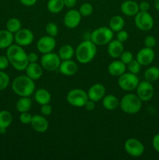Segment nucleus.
I'll list each match as a JSON object with an SVG mask.
<instances>
[{"label":"nucleus","mask_w":159,"mask_h":160,"mask_svg":"<svg viewBox=\"0 0 159 160\" xmlns=\"http://www.w3.org/2000/svg\"><path fill=\"white\" fill-rule=\"evenodd\" d=\"M127 69L129 70V72L134 73V74H138L141 70V64L137 60V59H132L130 62L127 64Z\"/></svg>","instance_id":"nucleus-34"},{"label":"nucleus","mask_w":159,"mask_h":160,"mask_svg":"<svg viewBox=\"0 0 159 160\" xmlns=\"http://www.w3.org/2000/svg\"><path fill=\"white\" fill-rule=\"evenodd\" d=\"M6 56L9 59V63L18 71H23L26 70L29 64L27 59V53L20 45H12L7 48Z\"/></svg>","instance_id":"nucleus-1"},{"label":"nucleus","mask_w":159,"mask_h":160,"mask_svg":"<svg viewBox=\"0 0 159 160\" xmlns=\"http://www.w3.org/2000/svg\"><path fill=\"white\" fill-rule=\"evenodd\" d=\"M45 31L48 35L55 38L59 34V28L55 23L50 22V23H47V25L45 26Z\"/></svg>","instance_id":"nucleus-35"},{"label":"nucleus","mask_w":159,"mask_h":160,"mask_svg":"<svg viewBox=\"0 0 159 160\" xmlns=\"http://www.w3.org/2000/svg\"><path fill=\"white\" fill-rule=\"evenodd\" d=\"M154 6L157 11H159V0H154Z\"/></svg>","instance_id":"nucleus-49"},{"label":"nucleus","mask_w":159,"mask_h":160,"mask_svg":"<svg viewBox=\"0 0 159 160\" xmlns=\"http://www.w3.org/2000/svg\"><path fill=\"white\" fill-rule=\"evenodd\" d=\"M97 54V45L90 40H86L78 45L75 50V56L79 62L87 64L94 59Z\"/></svg>","instance_id":"nucleus-3"},{"label":"nucleus","mask_w":159,"mask_h":160,"mask_svg":"<svg viewBox=\"0 0 159 160\" xmlns=\"http://www.w3.org/2000/svg\"><path fill=\"white\" fill-rule=\"evenodd\" d=\"M119 100L113 95H104L102 98V106L107 110H115L119 106Z\"/></svg>","instance_id":"nucleus-25"},{"label":"nucleus","mask_w":159,"mask_h":160,"mask_svg":"<svg viewBox=\"0 0 159 160\" xmlns=\"http://www.w3.org/2000/svg\"><path fill=\"white\" fill-rule=\"evenodd\" d=\"M14 41V35L8 30L0 31V48H8L12 45Z\"/></svg>","instance_id":"nucleus-24"},{"label":"nucleus","mask_w":159,"mask_h":160,"mask_svg":"<svg viewBox=\"0 0 159 160\" xmlns=\"http://www.w3.org/2000/svg\"><path fill=\"white\" fill-rule=\"evenodd\" d=\"M139 83L140 81H139V78L137 74H134L130 72L129 73L125 72L123 74L118 77V86L120 87V88L126 92H132V91L136 90Z\"/></svg>","instance_id":"nucleus-7"},{"label":"nucleus","mask_w":159,"mask_h":160,"mask_svg":"<svg viewBox=\"0 0 159 160\" xmlns=\"http://www.w3.org/2000/svg\"><path fill=\"white\" fill-rule=\"evenodd\" d=\"M65 7L73 8L76 6V0H63Z\"/></svg>","instance_id":"nucleus-47"},{"label":"nucleus","mask_w":159,"mask_h":160,"mask_svg":"<svg viewBox=\"0 0 159 160\" xmlns=\"http://www.w3.org/2000/svg\"><path fill=\"white\" fill-rule=\"evenodd\" d=\"M84 107L86 108V109H87V110L93 111L94 109H95V102L88 99V101L87 102V103L85 104Z\"/></svg>","instance_id":"nucleus-45"},{"label":"nucleus","mask_w":159,"mask_h":160,"mask_svg":"<svg viewBox=\"0 0 159 160\" xmlns=\"http://www.w3.org/2000/svg\"><path fill=\"white\" fill-rule=\"evenodd\" d=\"M123 52H124L123 43L120 42L117 39L116 40H113L112 39L108 44V55L112 58H114V59L119 58Z\"/></svg>","instance_id":"nucleus-20"},{"label":"nucleus","mask_w":159,"mask_h":160,"mask_svg":"<svg viewBox=\"0 0 159 160\" xmlns=\"http://www.w3.org/2000/svg\"><path fill=\"white\" fill-rule=\"evenodd\" d=\"M32 117L33 116L31 115L29 112H20V123L25 125L31 124V120H32Z\"/></svg>","instance_id":"nucleus-37"},{"label":"nucleus","mask_w":159,"mask_h":160,"mask_svg":"<svg viewBox=\"0 0 159 160\" xmlns=\"http://www.w3.org/2000/svg\"><path fill=\"white\" fill-rule=\"evenodd\" d=\"M113 31L109 27L96 28L90 34V41L96 45H108L113 39Z\"/></svg>","instance_id":"nucleus-5"},{"label":"nucleus","mask_w":159,"mask_h":160,"mask_svg":"<svg viewBox=\"0 0 159 160\" xmlns=\"http://www.w3.org/2000/svg\"><path fill=\"white\" fill-rule=\"evenodd\" d=\"M65 7L63 0H48L47 9L51 13H59Z\"/></svg>","instance_id":"nucleus-29"},{"label":"nucleus","mask_w":159,"mask_h":160,"mask_svg":"<svg viewBox=\"0 0 159 160\" xmlns=\"http://www.w3.org/2000/svg\"><path fill=\"white\" fill-rule=\"evenodd\" d=\"M40 110L42 116L48 117V116L51 115V112H52V107H51V106L49 103H48V104L41 105V106Z\"/></svg>","instance_id":"nucleus-39"},{"label":"nucleus","mask_w":159,"mask_h":160,"mask_svg":"<svg viewBox=\"0 0 159 160\" xmlns=\"http://www.w3.org/2000/svg\"><path fill=\"white\" fill-rule=\"evenodd\" d=\"M58 55L62 61L69 60V59H72V58L75 55V50L72 45H64L59 49Z\"/></svg>","instance_id":"nucleus-27"},{"label":"nucleus","mask_w":159,"mask_h":160,"mask_svg":"<svg viewBox=\"0 0 159 160\" xmlns=\"http://www.w3.org/2000/svg\"><path fill=\"white\" fill-rule=\"evenodd\" d=\"M154 58L155 53L153 48L145 47L137 52L136 59L141 64V66H148L154 61Z\"/></svg>","instance_id":"nucleus-15"},{"label":"nucleus","mask_w":159,"mask_h":160,"mask_svg":"<svg viewBox=\"0 0 159 160\" xmlns=\"http://www.w3.org/2000/svg\"><path fill=\"white\" fill-rule=\"evenodd\" d=\"M31 125L34 131L37 133H45L48 131L49 123L45 116L42 115H34L32 117Z\"/></svg>","instance_id":"nucleus-17"},{"label":"nucleus","mask_w":159,"mask_h":160,"mask_svg":"<svg viewBox=\"0 0 159 160\" xmlns=\"http://www.w3.org/2000/svg\"><path fill=\"white\" fill-rule=\"evenodd\" d=\"M120 9L122 13L127 17H135L140 12L139 4L132 0H126L123 2L120 6Z\"/></svg>","instance_id":"nucleus-18"},{"label":"nucleus","mask_w":159,"mask_h":160,"mask_svg":"<svg viewBox=\"0 0 159 160\" xmlns=\"http://www.w3.org/2000/svg\"><path fill=\"white\" fill-rule=\"evenodd\" d=\"M32 107V101L29 97H20L16 102V108L20 112H29Z\"/></svg>","instance_id":"nucleus-26"},{"label":"nucleus","mask_w":159,"mask_h":160,"mask_svg":"<svg viewBox=\"0 0 159 160\" xmlns=\"http://www.w3.org/2000/svg\"><path fill=\"white\" fill-rule=\"evenodd\" d=\"M12 89L20 97H30L35 92V83L27 75H20L12 81Z\"/></svg>","instance_id":"nucleus-2"},{"label":"nucleus","mask_w":159,"mask_h":160,"mask_svg":"<svg viewBox=\"0 0 159 160\" xmlns=\"http://www.w3.org/2000/svg\"><path fill=\"white\" fill-rule=\"evenodd\" d=\"M93 6L90 3L84 2L80 7L79 12L82 17H89L93 13Z\"/></svg>","instance_id":"nucleus-33"},{"label":"nucleus","mask_w":159,"mask_h":160,"mask_svg":"<svg viewBox=\"0 0 159 160\" xmlns=\"http://www.w3.org/2000/svg\"><path fill=\"white\" fill-rule=\"evenodd\" d=\"M61 59L59 55L55 52H48L42 55L41 58V65L42 68L48 71H55L59 70Z\"/></svg>","instance_id":"nucleus-9"},{"label":"nucleus","mask_w":159,"mask_h":160,"mask_svg":"<svg viewBox=\"0 0 159 160\" xmlns=\"http://www.w3.org/2000/svg\"><path fill=\"white\" fill-rule=\"evenodd\" d=\"M9 61L7 56H0V70H6L9 67Z\"/></svg>","instance_id":"nucleus-42"},{"label":"nucleus","mask_w":159,"mask_h":160,"mask_svg":"<svg viewBox=\"0 0 159 160\" xmlns=\"http://www.w3.org/2000/svg\"><path fill=\"white\" fill-rule=\"evenodd\" d=\"M82 16L80 13L79 10L70 9L67 11L63 18L64 25L69 29L76 28L80 23Z\"/></svg>","instance_id":"nucleus-14"},{"label":"nucleus","mask_w":159,"mask_h":160,"mask_svg":"<svg viewBox=\"0 0 159 160\" xmlns=\"http://www.w3.org/2000/svg\"><path fill=\"white\" fill-rule=\"evenodd\" d=\"M59 70L62 74L65 76H73L77 72L78 66L72 59L62 60L59 67Z\"/></svg>","instance_id":"nucleus-19"},{"label":"nucleus","mask_w":159,"mask_h":160,"mask_svg":"<svg viewBox=\"0 0 159 160\" xmlns=\"http://www.w3.org/2000/svg\"><path fill=\"white\" fill-rule=\"evenodd\" d=\"M124 148L129 156L134 158L140 157L144 152V145L137 138H129L125 142Z\"/></svg>","instance_id":"nucleus-8"},{"label":"nucleus","mask_w":159,"mask_h":160,"mask_svg":"<svg viewBox=\"0 0 159 160\" xmlns=\"http://www.w3.org/2000/svg\"><path fill=\"white\" fill-rule=\"evenodd\" d=\"M22 23L19 19L17 18H11L6 23V30L13 33L17 32L20 29H21Z\"/></svg>","instance_id":"nucleus-32"},{"label":"nucleus","mask_w":159,"mask_h":160,"mask_svg":"<svg viewBox=\"0 0 159 160\" xmlns=\"http://www.w3.org/2000/svg\"><path fill=\"white\" fill-rule=\"evenodd\" d=\"M152 145L156 152H159V134H155L152 139Z\"/></svg>","instance_id":"nucleus-43"},{"label":"nucleus","mask_w":159,"mask_h":160,"mask_svg":"<svg viewBox=\"0 0 159 160\" xmlns=\"http://www.w3.org/2000/svg\"><path fill=\"white\" fill-rule=\"evenodd\" d=\"M34 99L39 105H45L50 103L51 95L48 90L45 88H39L34 92Z\"/></svg>","instance_id":"nucleus-23"},{"label":"nucleus","mask_w":159,"mask_h":160,"mask_svg":"<svg viewBox=\"0 0 159 160\" xmlns=\"http://www.w3.org/2000/svg\"><path fill=\"white\" fill-rule=\"evenodd\" d=\"M12 122V115L7 110L0 111V128H8Z\"/></svg>","instance_id":"nucleus-30"},{"label":"nucleus","mask_w":159,"mask_h":160,"mask_svg":"<svg viewBox=\"0 0 159 160\" xmlns=\"http://www.w3.org/2000/svg\"><path fill=\"white\" fill-rule=\"evenodd\" d=\"M129 38V34L125 30H121V31L117 32V40L119 41L122 43H124Z\"/></svg>","instance_id":"nucleus-41"},{"label":"nucleus","mask_w":159,"mask_h":160,"mask_svg":"<svg viewBox=\"0 0 159 160\" xmlns=\"http://www.w3.org/2000/svg\"><path fill=\"white\" fill-rule=\"evenodd\" d=\"M137 95L141 99L142 102H148L154 97V88L151 82L143 81L139 83L136 88Z\"/></svg>","instance_id":"nucleus-11"},{"label":"nucleus","mask_w":159,"mask_h":160,"mask_svg":"<svg viewBox=\"0 0 159 160\" xmlns=\"http://www.w3.org/2000/svg\"><path fill=\"white\" fill-rule=\"evenodd\" d=\"M119 59H120V60L122 61V62H124L126 65H127L129 62H130L133 59V55H132V53L131 52L124 51L121 54Z\"/></svg>","instance_id":"nucleus-38"},{"label":"nucleus","mask_w":159,"mask_h":160,"mask_svg":"<svg viewBox=\"0 0 159 160\" xmlns=\"http://www.w3.org/2000/svg\"><path fill=\"white\" fill-rule=\"evenodd\" d=\"M37 0H20V2L26 6H33L36 4Z\"/></svg>","instance_id":"nucleus-48"},{"label":"nucleus","mask_w":159,"mask_h":160,"mask_svg":"<svg viewBox=\"0 0 159 160\" xmlns=\"http://www.w3.org/2000/svg\"><path fill=\"white\" fill-rule=\"evenodd\" d=\"M10 79L6 73L0 70V91H3L9 86Z\"/></svg>","instance_id":"nucleus-36"},{"label":"nucleus","mask_w":159,"mask_h":160,"mask_svg":"<svg viewBox=\"0 0 159 160\" xmlns=\"http://www.w3.org/2000/svg\"><path fill=\"white\" fill-rule=\"evenodd\" d=\"M34 36L31 31L27 28H21L14 34V41L20 46H28L34 42Z\"/></svg>","instance_id":"nucleus-12"},{"label":"nucleus","mask_w":159,"mask_h":160,"mask_svg":"<svg viewBox=\"0 0 159 160\" xmlns=\"http://www.w3.org/2000/svg\"><path fill=\"white\" fill-rule=\"evenodd\" d=\"M145 81L154 82L159 79V68L157 67H151L144 72Z\"/></svg>","instance_id":"nucleus-31"},{"label":"nucleus","mask_w":159,"mask_h":160,"mask_svg":"<svg viewBox=\"0 0 159 160\" xmlns=\"http://www.w3.org/2000/svg\"><path fill=\"white\" fill-rule=\"evenodd\" d=\"M156 43H157V41H156V38L154 37V36H147L144 39V45L145 47H147V48H153L156 45Z\"/></svg>","instance_id":"nucleus-40"},{"label":"nucleus","mask_w":159,"mask_h":160,"mask_svg":"<svg viewBox=\"0 0 159 160\" xmlns=\"http://www.w3.org/2000/svg\"><path fill=\"white\" fill-rule=\"evenodd\" d=\"M135 25L138 29L143 31H148L154 27V19L148 12L140 11L134 18Z\"/></svg>","instance_id":"nucleus-10"},{"label":"nucleus","mask_w":159,"mask_h":160,"mask_svg":"<svg viewBox=\"0 0 159 160\" xmlns=\"http://www.w3.org/2000/svg\"><path fill=\"white\" fill-rule=\"evenodd\" d=\"M126 65L121 60H115L111 62L108 67L109 74L114 77H119L126 72Z\"/></svg>","instance_id":"nucleus-22"},{"label":"nucleus","mask_w":159,"mask_h":160,"mask_svg":"<svg viewBox=\"0 0 159 160\" xmlns=\"http://www.w3.org/2000/svg\"><path fill=\"white\" fill-rule=\"evenodd\" d=\"M27 59L29 62H37L38 56L35 52H31L27 54Z\"/></svg>","instance_id":"nucleus-46"},{"label":"nucleus","mask_w":159,"mask_h":160,"mask_svg":"<svg viewBox=\"0 0 159 160\" xmlns=\"http://www.w3.org/2000/svg\"><path fill=\"white\" fill-rule=\"evenodd\" d=\"M105 88L102 84L100 83H97V84H93L91 87L89 88L87 91V95H88V98L90 100H92L94 102H98L102 100L105 95Z\"/></svg>","instance_id":"nucleus-16"},{"label":"nucleus","mask_w":159,"mask_h":160,"mask_svg":"<svg viewBox=\"0 0 159 160\" xmlns=\"http://www.w3.org/2000/svg\"><path fill=\"white\" fill-rule=\"evenodd\" d=\"M88 99L87 92L80 88L72 89L66 95V100L69 104L77 108L84 107Z\"/></svg>","instance_id":"nucleus-6"},{"label":"nucleus","mask_w":159,"mask_h":160,"mask_svg":"<svg viewBox=\"0 0 159 160\" xmlns=\"http://www.w3.org/2000/svg\"><path fill=\"white\" fill-rule=\"evenodd\" d=\"M119 106L122 111L127 114H136L142 108V101L137 94L128 93L121 98Z\"/></svg>","instance_id":"nucleus-4"},{"label":"nucleus","mask_w":159,"mask_h":160,"mask_svg":"<svg viewBox=\"0 0 159 160\" xmlns=\"http://www.w3.org/2000/svg\"><path fill=\"white\" fill-rule=\"evenodd\" d=\"M56 46V41L54 37L45 35L40 38L37 42V48L39 52L42 54L51 52Z\"/></svg>","instance_id":"nucleus-13"},{"label":"nucleus","mask_w":159,"mask_h":160,"mask_svg":"<svg viewBox=\"0 0 159 160\" xmlns=\"http://www.w3.org/2000/svg\"><path fill=\"white\" fill-rule=\"evenodd\" d=\"M125 20L121 16H113L109 21V28L113 32H118L124 28Z\"/></svg>","instance_id":"nucleus-28"},{"label":"nucleus","mask_w":159,"mask_h":160,"mask_svg":"<svg viewBox=\"0 0 159 160\" xmlns=\"http://www.w3.org/2000/svg\"><path fill=\"white\" fill-rule=\"evenodd\" d=\"M139 9L140 11H143V12H148L150 9V3L148 2L143 1L139 4Z\"/></svg>","instance_id":"nucleus-44"},{"label":"nucleus","mask_w":159,"mask_h":160,"mask_svg":"<svg viewBox=\"0 0 159 160\" xmlns=\"http://www.w3.org/2000/svg\"><path fill=\"white\" fill-rule=\"evenodd\" d=\"M41 65H39L37 62H29L26 68V73L30 78L34 81L40 79L43 74Z\"/></svg>","instance_id":"nucleus-21"}]
</instances>
